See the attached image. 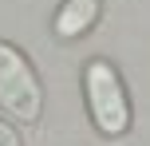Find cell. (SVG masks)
<instances>
[{"instance_id": "1", "label": "cell", "mask_w": 150, "mask_h": 146, "mask_svg": "<svg viewBox=\"0 0 150 146\" xmlns=\"http://www.w3.org/2000/svg\"><path fill=\"white\" fill-rule=\"evenodd\" d=\"M83 95H87V111H91V123L99 126V134H107V138L127 134L130 103H127L119 71L107 59H91L87 67H83Z\"/></svg>"}, {"instance_id": "2", "label": "cell", "mask_w": 150, "mask_h": 146, "mask_svg": "<svg viewBox=\"0 0 150 146\" xmlns=\"http://www.w3.org/2000/svg\"><path fill=\"white\" fill-rule=\"evenodd\" d=\"M0 107L16 123H36L44 111V91H40L36 71L28 67L20 47L0 39Z\"/></svg>"}, {"instance_id": "3", "label": "cell", "mask_w": 150, "mask_h": 146, "mask_svg": "<svg viewBox=\"0 0 150 146\" xmlns=\"http://www.w3.org/2000/svg\"><path fill=\"white\" fill-rule=\"evenodd\" d=\"M99 20V0H67L55 12V36L59 39H75Z\"/></svg>"}, {"instance_id": "4", "label": "cell", "mask_w": 150, "mask_h": 146, "mask_svg": "<svg viewBox=\"0 0 150 146\" xmlns=\"http://www.w3.org/2000/svg\"><path fill=\"white\" fill-rule=\"evenodd\" d=\"M0 146H20V138H16V130L8 123H0Z\"/></svg>"}]
</instances>
